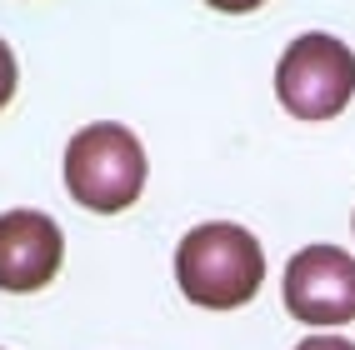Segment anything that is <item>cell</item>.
<instances>
[{"mask_svg": "<svg viewBox=\"0 0 355 350\" xmlns=\"http://www.w3.org/2000/svg\"><path fill=\"white\" fill-rule=\"evenodd\" d=\"M180 295L200 310H241L266 286V250L235 220H205L175 245Z\"/></svg>", "mask_w": 355, "mask_h": 350, "instance_id": "6da1fadb", "label": "cell"}, {"mask_svg": "<svg viewBox=\"0 0 355 350\" xmlns=\"http://www.w3.org/2000/svg\"><path fill=\"white\" fill-rule=\"evenodd\" d=\"M146 175H150V160L130 125L96 121L76 130L65 146V191L76 205L96 210V216L130 210L146 191Z\"/></svg>", "mask_w": 355, "mask_h": 350, "instance_id": "7a4b0ae2", "label": "cell"}, {"mask_svg": "<svg viewBox=\"0 0 355 350\" xmlns=\"http://www.w3.org/2000/svg\"><path fill=\"white\" fill-rule=\"evenodd\" d=\"M275 96L295 121H336L355 96V51L325 30L295 35L275 65Z\"/></svg>", "mask_w": 355, "mask_h": 350, "instance_id": "3957f363", "label": "cell"}, {"mask_svg": "<svg viewBox=\"0 0 355 350\" xmlns=\"http://www.w3.org/2000/svg\"><path fill=\"white\" fill-rule=\"evenodd\" d=\"M286 310L305 325L355 320V255L340 245H305L286 265Z\"/></svg>", "mask_w": 355, "mask_h": 350, "instance_id": "277c9868", "label": "cell"}, {"mask_svg": "<svg viewBox=\"0 0 355 350\" xmlns=\"http://www.w3.org/2000/svg\"><path fill=\"white\" fill-rule=\"evenodd\" d=\"M65 236L45 210H6L0 216V290L35 295L60 275Z\"/></svg>", "mask_w": 355, "mask_h": 350, "instance_id": "5b68a950", "label": "cell"}, {"mask_svg": "<svg viewBox=\"0 0 355 350\" xmlns=\"http://www.w3.org/2000/svg\"><path fill=\"white\" fill-rule=\"evenodd\" d=\"M15 80H20V70H15V51L6 40H0V110L10 105V96H15Z\"/></svg>", "mask_w": 355, "mask_h": 350, "instance_id": "8992f818", "label": "cell"}, {"mask_svg": "<svg viewBox=\"0 0 355 350\" xmlns=\"http://www.w3.org/2000/svg\"><path fill=\"white\" fill-rule=\"evenodd\" d=\"M295 350H355V340H345V335H311V340H300Z\"/></svg>", "mask_w": 355, "mask_h": 350, "instance_id": "52a82bcc", "label": "cell"}, {"mask_svg": "<svg viewBox=\"0 0 355 350\" xmlns=\"http://www.w3.org/2000/svg\"><path fill=\"white\" fill-rule=\"evenodd\" d=\"M210 10H220V15H250V10H260L266 0H205Z\"/></svg>", "mask_w": 355, "mask_h": 350, "instance_id": "ba28073f", "label": "cell"}, {"mask_svg": "<svg viewBox=\"0 0 355 350\" xmlns=\"http://www.w3.org/2000/svg\"><path fill=\"white\" fill-rule=\"evenodd\" d=\"M350 225H355V220H350Z\"/></svg>", "mask_w": 355, "mask_h": 350, "instance_id": "9c48e42d", "label": "cell"}]
</instances>
